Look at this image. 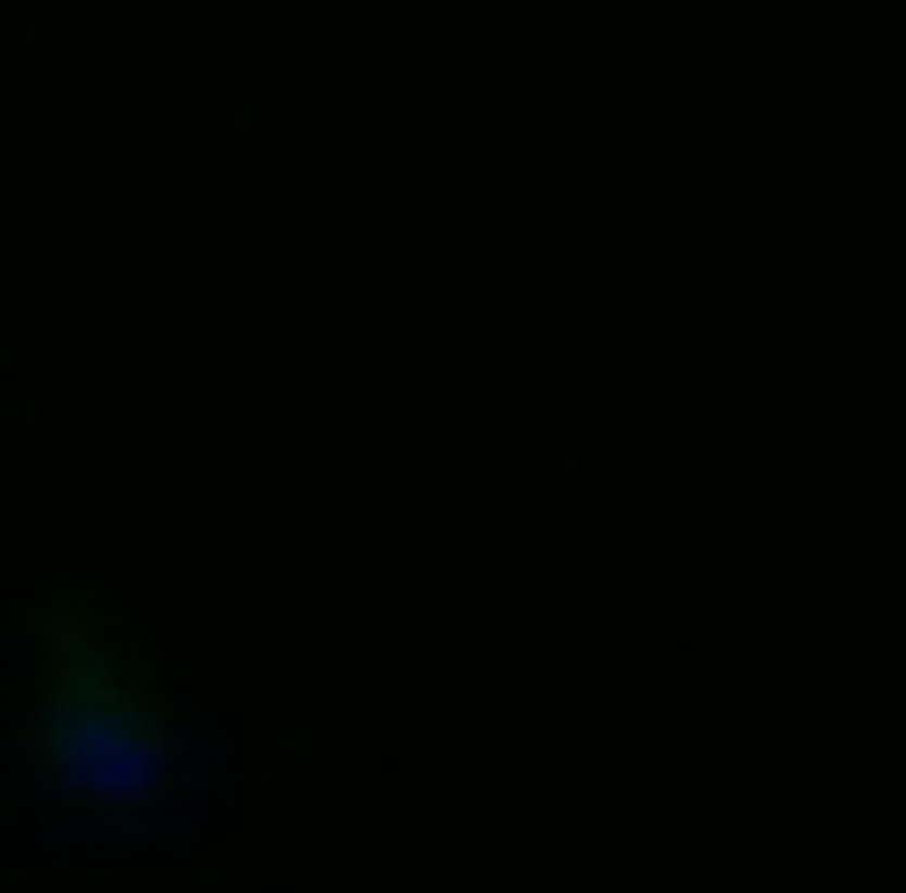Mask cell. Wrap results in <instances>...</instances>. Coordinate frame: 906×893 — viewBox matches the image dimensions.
I'll return each instance as SVG.
<instances>
[{"instance_id":"cell-1","label":"cell","mask_w":906,"mask_h":893,"mask_svg":"<svg viewBox=\"0 0 906 893\" xmlns=\"http://www.w3.org/2000/svg\"><path fill=\"white\" fill-rule=\"evenodd\" d=\"M50 763H56V788L81 806L137 813L162 801V788L175 782L168 732H155L137 707L88 682H75L50 714Z\"/></svg>"}]
</instances>
